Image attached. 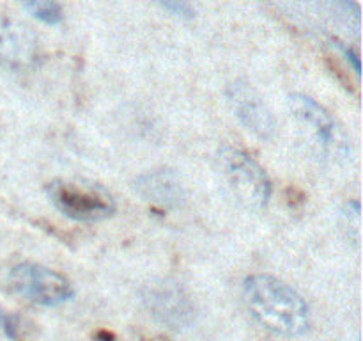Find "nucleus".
I'll return each mask as SVG.
<instances>
[{"label":"nucleus","instance_id":"obj_4","mask_svg":"<svg viewBox=\"0 0 363 341\" xmlns=\"http://www.w3.org/2000/svg\"><path fill=\"white\" fill-rule=\"evenodd\" d=\"M46 195L62 215L78 222H101L117 208L103 185L85 178H57L46 185Z\"/></svg>","mask_w":363,"mask_h":341},{"label":"nucleus","instance_id":"obj_8","mask_svg":"<svg viewBox=\"0 0 363 341\" xmlns=\"http://www.w3.org/2000/svg\"><path fill=\"white\" fill-rule=\"evenodd\" d=\"M138 194L145 201L162 208H176L184 201V187L172 170H155L135 181Z\"/></svg>","mask_w":363,"mask_h":341},{"label":"nucleus","instance_id":"obj_7","mask_svg":"<svg viewBox=\"0 0 363 341\" xmlns=\"http://www.w3.org/2000/svg\"><path fill=\"white\" fill-rule=\"evenodd\" d=\"M227 96H229V103L234 114L247 130H250L252 134L257 135L259 139H264V141L275 137V117L257 92L243 87V85H234L229 89Z\"/></svg>","mask_w":363,"mask_h":341},{"label":"nucleus","instance_id":"obj_2","mask_svg":"<svg viewBox=\"0 0 363 341\" xmlns=\"http://www.w3.org/2000/svg\"><path fill=\"white\" fill-rule=\"evenodd\" d=\"M216 169L230 197L250 212H261L272 197V180L264 167L240 148L225 146L216 155Z\"/></svg>","mask_w":363,"mask_h":341},{"label":"nucleus","instance_id":"obj_5","mask_svg":"<svg viewBox=\"0 0 363 341\" xmlns=\"http://www.w3.org/2000/svg\"><path fill=\"white\" fill-rule=\"evenodd\" d=\"M7 284L18 297L45 308H57L74 295L73 284L66 276L38 263L14 265L7 276Z\"/></svg>","mask_w":363,"mask_h":341},{"label":"nucleus","instance_id":"obj_9","mask_svg":"<svg viewBox=\"0 0 363 341\" xmlns=\"http://www.w3.org/2000/svg\"><path fill=\"white\" fill-rule=\"evenodd\" d=\"M18 32L7 25H0V64L4 66H18L27 57V45Z\"/></svg>","mask_w":363,"mask_h":341},{"label":"nucleus","instance_id":"obj_10","mask_svg":"<svg viewBox=\"0 0 363 341\" xmlns=\"http://www.w3.org/2000/svg\"><path fill=\"white\" fill-rule=\"evenodd\" d=\"M28 13L46 25H57L62 20L59 0H18Z\"/></svg>","mask_w":363,"mask_h":341},{"label":"nucleus","instance_id":"obj_6","mask_svg":"<svg viewBox=\"0 0 363 341\" xmlns=\"http://www.w3.org/2000/svg\"><path fill=\"white\" fill-rule=\"evenodd\" d=\"M144 302L152 316L172 329L188 327L194 320V305L183 288L176 283L162 281L147 284L144 290Z\"/></svg>","mask_w":363,"mask_h":341},{"label":"nucleus","instance_id":"obj_1","mask_svg":"<svg viewBox=\"0 0 363 341\" xmlns=\"http://www.w3.org/2000/svg\"><path fill=\"white\" fill-rule=\"evenodd\" d=\"M243 297L250 315L280 336H301L311 329V308L286 281L269 274L245 279Z\"/></svg>","mask_w":363,"mask_h":341},{"label":"nucleus","instance_id":"obj_11","mask_svg":"<svg viewBox=\"0 0 363 341\" xmlns=\"http://www.w3.org/2000/svg\"><path fill=\"white\" fill-rule=\"evenodd\" d=\"M156 2L162 4L165 9H169L170 13H174L176 16H183V18H191V7L188 6L184 0H156Z\"/></svg>","mask_w":363,"mask_h":341},{"label":"nucleus","instance_id":"obj_3","mask_svg":"<svg viewBox=\"0 0 363 341\" xmlns=\"http://www.w3.org/2000/svg\"><path fill=\"white\" fill-rule=\"evenodd\" d=\"M289 110L307 137L311 148L330 162H344L351 155V141L335 117L314 98L307 94H291Z\"/></svg>","mask_w":363,"mask_h":341}]
</instances>
